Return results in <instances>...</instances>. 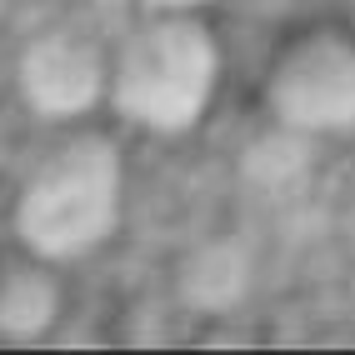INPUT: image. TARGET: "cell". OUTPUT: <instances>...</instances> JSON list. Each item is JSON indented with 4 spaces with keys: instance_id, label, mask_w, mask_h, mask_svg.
<instances>
[{
    "instance_id": "cell-1",
    "label": "cell",
    "mask_w": 355,
    "mask_h": 355,
    "mask_svg": "<svg viewBox=\"0 0 355 355\" xmlns=\"http://www.w3.org/2000/svg\"><path fill=\"white\" fill-rule=\"evenodd\" d=\"M125 216V155L105 130H70L15 191V241L51 266H76L115 241Z\"/></svg>"
},
{
    "instance_id": "cell-2",
    "label": "cell",
    "mask_w": 355,
    "mask_h": 355,
    "mask_svg": "<svg viewBox=\"0 0 355 355\" xmlns=\"http://www.w3.org/2000/svg\"><path fill=\"white\" fill-rule=\"evenodd\" d=\"M220 85V45L200 15H140L110 51L105 105L150 135L196 130Z\"/></svg>"
},
{
    "instance_id": "cell-3",
    "label": "cell",
    "mask_w": 355,
    "mask_h": 355,
    "mask_svg": "<svg viewBox=\"0 0 355 355\" xmlns=\"http://www.w3.org/2000/svg\"><path fill=\"white\" fill-rule=\"evenodd\" d=\"M266 115L311 140L355 130V35L340 26H305L266 70Z\"/></svg>"
},
{
    "instance_id": "cell-4",
    "label": "cell",
    "mask_w": 355,
    "mask_h": 355,
    "mask_svg": "<svg viewBox=\"0 0 355 355\" xmlns=\"http://www.w3.org/2000/svg\"><path fill=\"white\" fill-rule=\"evenodd\" d=\"M110 51L80 26H45L15 55V96L51 125L85 121L105 105Z\"/></svg>"
},
{
    "instance_id": "cell-5",
    "label": "cell",
    "mask_w": 355,
    "mask_h": 355,
    "mask_svg": "<svg viewBox=\"0 0 355 355\" xmlns=\"http://www.w3.org/2000/svg\"><path fill=\"white\" fill-rule=\"evenodd\" d=\"M250 286H255V250L235 230L205 235V241H196L175 260V300L196 315L241 311Z\"/></svg>"
},
{
    "instance_id": "cell-6",
    "label": "cell",
    "mask_w": 355,
    "mask_h": 355,
    "mask_svg": "<svg viewBox=\"0 0 355 355\" xmlns=\"http://www.w3.org/2000/svg\"><path fill=\"white\" fill-rule=\"evenodd\" d=\"M65 315V280L51 260L15 255L0 266V340H45Z\"/></svg>"
},
{
    "instance_id": "cell-7",
    "label": "cell",
    "mask_w": 355,
    "mask_h": 355,
    "mask_svg": "<svg viewBox=\"0 0 355 355\" xmlns=\"http://www.w3.org/2000/svg\"><path fill=\"white\" fill-rule=\"evenodd\" d=\"M315 171V140L291 125L270 121L241 146V180L255 185L260 196H291Z\"/></svg>"
},
{
    "instance_id": "cell-8",
    "label": "cell",
    "mask_w": 355,
    "mask_h": 355,
    "mask_svg": "<svg viewBox=\"0 0 355 355\" xmlns=\"http://www.w3.org/2000/svg\"><path fill=\"white\" fill-rule=\"evenodd\" d=\"M135 6H140V15H200L216 0H135Z\"/></svg>"
},
{
    "instance_id": "cell-9",
    "label": "cell",
    "mask_w": 355,
    "mask_h": 355,
    "mask_svg": "<svg viewBox=\"0 0 355 355\" xmlns=\"http://www.w3.org/2000/svg\"><path fill=\"white\" fill-rule=\"evenodd\" d=\"M350 300H355V280H350Z\"/></svg>"
}]
</instances>
